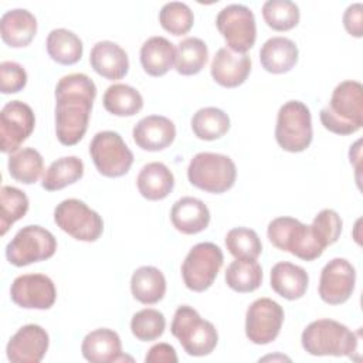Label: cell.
I'll return each instance as SVG.
<instances>
[{
	"mask_svg": "<svg viewBox=\"0 0 363 363\" xmlns=\"http://www.w3.org/2000/svg\"><path fill=\"white\" fill-rule=\"evenodd\" d=\"M96 85L86 75H64L55 86V135L65 146L77 145L88 129Z\"/></svg>",
	"mask_w": 363,
	"mask_h": 363,
	"instance_id": "obj_1",
	"label": "cell"
},
{
	"mask_svg": "<svg viewBox=\"0 0 363 363\" xmlns=\"http://www.w3.org/2000/svg\"><path fill=\"white\" fill-rule=\"evenodd\" d=\"M325 129L336 135H352L363 126V86L357 81H342L319 112Z\"/></svg>",
	"mask_w": 363,
	"mask_h": 363,
	"instance_id": "obj_2",
	"label": "cell"
},
{
	"mask_svg": "<svg viewBox=\"0 0 363 363\" xmlns=\"http://www.w3.org/2000/svg\"><path fill=\"white\" fill-rule=\"evenodd\" d=\"M301 343L312 356H347L353 359L359 347V333L333 319L311 322L301 335Z\"/></svg>",
	"mask_w": 363,
	"mask_h": 363,
	"instance_id": "obj_3",
	"label": "cell"
},
{
	"mask_svg": "<svg viewBox=\"0 0 363 363\" xmlns=\"http://www.w3.org/2000/svg\"><path fill=\"white\" fill-rule=\"evenodd\" d=\"M170 330L180 342L184 352L196 357L210 354L218 342L216 326L210 320L203 319L200 313L189 305H182L176 309Z\"/></svg>",
	"mask_w": 363,
	"mask_h": 363,
	"instance_id": "obj_4",
	"label": "cell"
},
{
	"mask_svg": "<svg viewBox=\"0 0 363 363\" xmlns=\"http://www.w3.org/2000/svg\"><path fill=\"white\" fill-rule=\"evenodd\" d=\"M268 240L281 251L303 259L313 261L319 258L325 248L316 238L312 225L303 224L294 217H277L268 224Z\"/></svg>",
	"mask_w": 363,
	"mask_h": 363,
	"instance_id": "obj_5",
	"label": "cell"
},
{
	"mask_svg": "<svg viewBox=\"0 0 363 363\" xmlns=\"http://www.w3.org/2000/svg\"><path fill=\"white\" fill-rule=\"evenodd\" d=\"M187 179L194 187L203 191L220 194L234 186L237 167L227 155L200 152L189 163Z\"/></svg>",
	"mask_w": 363,
	"mask_h": 363,
	"instance_id": "obj_6",
	"label": "cell"
},
{
	"mask_svg": "<svg viewBox=\"0 0 363 363\" xmlns=\"http://www.w3.org/2000/svg\"><path fill=\"white\" fill-rule=\"evenodd\" d=\"M313 138L312 115L301 101L285 102L277 115L275 139L279 147L291 153H299L309 147Z\"/></svg>",
	"mask_w": 363,
	"mask_h": 363,
	"instance_id": "obj_7",
	"label": "cell"
},
{
	"mask_svg": "<svg viewBox=\"0 0 363 363\" xmlns=\"http://www.w3.org/2000/svg\"><path fill=\"white\" fill-rule=\"evenodd\" d=\"M57 251V240L51 231L30 224L17 231L6 245V258L16 267H26L51 258Z\"/></svg>",
	"mask_w": 363,
	"mask_h": 363,
	"instance_id": "obj_8",
	"label": "cell"
},
{
	"mask_svg": "<svg viewBox=\"0 0 363 363\" xmlns=\"http://www.w3.org/2000/svg\"><path fill=\"white\" fill-rule=\"evenodd\" d=\"M223 262V251L214 242H199L193 245L182 264L184 285L193 292L208 289L216 281Z\"/></svg>",
	"mask_w": 363,
	"mask_h": 363,
	"instance_id": "obj_9",
	"label": "cell"
},
{
	"mask_svg": "<svg viewBox=\"0 0 363 363\" xmlns=\"http://www.w3.org/2000/svg\"><path fill=\"white\" fill-rule=\"evenodd\" d=\"M89 155L96 170L105 177H121L129 172L133 163L132 150L113 130L95 133L89 143Z\"/></svg>",
	"mask_w": 363,
	"mask_h": 363,
	"instance_id": "obj_10",
	"label": "cell"
},
{
	"mask_svg": "<svg viewBox=\"0 0 363 363\" xmlns=\"http://www.w3.org/2000/svg\"><path fill=\"white\" fill-rule=\"evenodd\" d=\"M55 224L78 241L94 242L104 231L102 217L78 199L62 200L54 208Z\"/></svg>",
	"mask_w": 363,
	"mask_h": 363,
	"instance_id": "obj_11",
	"label": "cell"
},
{
	"mask_svg": "<svg viewBox=\"0 0 363 363\" xmlns=\"http://www.w3.org/2000/svg\"><path fill=\"white\" fill-rule=\"evenodd\" d=\"M216 26L233 51L247 52L254 47L257 24L254 13L247 6L228 4L223 7L216 17Z\"/></svg>",
	"mask_w": 363,
	"mask_h": 363,
	"instance_id": "obj_12",
	"label": "cell"
},
{
	"mask_svg": "<svg viewBox=\"0 0 363 363\" xmlns=\"http://www.w3.org/2000/svg\"><path fill=\"white\" fill-rule=\"evenodd\" d=\"M282 306L269 299H255L245 312V335L255 345H268L274 342L284 323Z\"/></svg>",
	"mask_w": 363,
	"mask_h": 363,
	"instance_id": "obj_13",
	"label": "cell"
},
{
	"mask_svg": "<svg viewBox=\"0 0 363 363\" xmlns=\"http://www.w3.org/2000/svg\"><path fill=\"white\" fill-rule=\"evenodd\" d=\"M35 116L30 105L21 101L7 102L0 112V149L14 153L33 133Z\"/></svg>",
	"mask_w": 363,
	"mask_h": 363,
	"instance_id": "obj_14",
	"label": "cell"
},
{
	"mask_svg": "<svg viewBox=\"0 0 363 363\" xmlns=\"http://www.w3.org/2000/svg\"><path fill=\"white\" fill-rule=\"evenodd\" d=\"M354 284V267L346 258H333L320 271L319 296L329 305L345 303L352 296Z\"/></svg>",
	"mask_w": 363,
	"mask_h": 363,
	"instance_id": "obj_15",
	"label": "cell"
},
{
	"mask_svg": "<svg viewBox=\"0 0 363 363\" xmlns=\"http://www.w3.org/2000/svg\"><path fill=\"white\" fill-rule=\"evenodd\" d=\"M11 301L26 309H50L57 299L52 279L44 274H24L10 286Z\"/></svg>",
	"mask_w": 363,
	"mask_h": 363,
	"instance_id": "obj_16",
	"label": "cell"
},
{
	"mask_svg": "<svg viewBox=\"0 0 363 363\" xmlns=\"http://www.w3.org/2000/svg\"><path fill=\"white\" fill-rule=\"evenodd\" d=\"M50 336L35 323L21 326L9 340L6 356L11 363H38L48 350Z\"/></svg>",
	"mask_w": 363,
	"mask_h": 363,
	"instance_id": "obj_17",
	"label": "cell"
},
{
	"mask_svg": "<svg viewBox=\"0 0 363 363\" xmlns=\"http://www.w3.org/2000/svg\"><path fill=\"white\" fill-rule=\"evenodd\" d=\"M210 72L213 79L224 88H235L245 82L251 72V58L247 52H237L228 47L217 50Z\"/></svg>",
	"mask_w": 363,
	"mask_h": 363,
	"instance_id": "obj_18",
	"label": "cell"
},
{
	"mask_svg": "<svg viewBox=\"0 0 363 363\" xmlns=\"http://www.w3.org/2000/svg\"><path fill=\"white\" fill-rule=\"evenodd\" d=\"M135 143L147 152H159L169 147L176 138L173 121L162 115L142 118L132 130Z\"/></svg>",
	"mask_w": 363,
	"mask_h": 363,
	"instance_id": "obj_19",
	"label": "cell"
},
{
	"mask_svg": "<svg viewBox=\"0 0 363 363\" xmlns=\"http://www.w3.org/2000/svg\"><path fill=\"white\" fill-rule=\"evenodd\" d=\"M91 67L101 77L115 81L123 78L129 71V58L126 51L116 43L98 41L89 54Z\"/></svg>",
	"mask_w": 363,
	"mask_h": 363,
	"instance_id": "obj_20",
	"label": "cell"
},
{
	"mask_svg": "<svg viewBox=\"0 0 363 363\" xmlns=\"http://www.w3.org/2000/svg\"><path fill=\"white\" fill-rule=\"evenodd\" d=\"M82 356L91 363H112L125 360L119 335L108 328L89 332L81 345Z\"/></svg>",
	"mask_w": 363,
	"mask_h": 363,
	"instance_id": "obj_21",
	"label": "cell"
},
{
	"mask_svg": "<svg viewBox=\"0 0 363 363\" xmlns=\"http://www.w3.org/2000/svg\"><path fill=\"white\" fill-rule=\"evenodd\" d=\"M170 220L177 231L191 235L201 233L208 227L210 210L200 199L184 196L173 204Z\"/></svg>",
	"mask_w": 363,
	"mask_h": 363,
	"instance_id": "obj_22",
	"label": "cell"
},
{
	"mask_svg": "<svg viewBox=\"0 0 363 363\" xmlns=\"http://www.w3.org/2000/svg\"><path fill=\"white\" fill-rule=\"evenodd\" d=\"M37 33V18L26 9H11L1 16V40L13 48L27 47Z\"/></svg>",
	"mask_w": 363,
	"mask_h": 363,
	"instance_id": "obj_23",
	"label": "cell"
},
{
	"mask_svg": "<svg viewBox=\"0 0 363 363\" xmlns=\"http://www.w3.org/2000/svg\"><path fill=\"white\" fill-rule=\"evenodd\" d=\"M298 47L286 37H271L259 50V61L265 71L271 74H285L298 62Z\"/></svg>",
	"mask_w": 363,
	"mask_h": 363,
	"instance_id": "obj_24",
	"label": "cell"
},
{
	"mask_svg": "<svg viewBox=\"0 0 363 363\" xmlns=\"http://www.w3.org/2000/svg\"><path fill=\"white\" fill-rule=\"evenodd\" d=\"M308 284L309 275L299 265L281 261L271 268V288L288 301L302 298L306 294Z\"/></svg>",
	"mask_w": 363,
	"mask_h": 363,
	"instance_id": "obj_25",
	"label": "cell"
},
{
	"mask_svg": "<svg viewBox=\"0 0 363 363\" xmlns=\"http://www.w3.org/2000/svg\"><path fill=\"white\" fill-rule=\"evenodd\" d=\"M136 184L139 193L150 201L166 199L174 187V176L172 170L162 162H150L145 164L138 177Z\"/></svg>",
	"mask_w": 363,
	"mask_h": 363,
	"instance_id": "obj_26",
	"label": "cell"
},
{
	"mask_svg": "<svg viewBox=\"0 0 363 363\" xmlns=\"http://www.w3.org/2000/svg\"><path fill=\"white\" fill-rule=\"evenodd\" d=\"M176 48L173 43L162 35L147 38L140 47V64L146 74L152 77L164 75L174 64Z\"/></svg>",
	"mask_w": 363,
	"mask_h": 363,
	"instance_id": "obj_27",
	"label": "cell"
},
{
	"mask_svg": "<svg viewBox=\"0 0 363 363\" xmlns=\"http://www.w3.org/2000/svg\"><path fill=\"white\" fill-rule=\"evenodd\" d=\"M130 291L136 301L153 305L163 299L166 294V278L163 272L152 265L139 267L130 278Z\"/></svg>",
	"mask_w": 363,
	"mask_h": 363,
	"instance_id": "obj_28",
	"label": "cell"
},
{
	"mask_svg": "<svg viewBox=\"0 0 363 363\" xmlns=\"http://www.w3.org/2000/svg\"><path fill=\"white\" fill-rule=\"evenodd\" d=\"M45 47L51 60L61 65L77 64L84 52L81 38L67 28L51 30L47 35Z\"/></svg>",
	"mask_w": 363,
	"mask_h": 363,
	"instance_id": "obj_29",
	"label": "cell"
},
{
	"mask_svg": "<svg viewBox=\"0 0 363 363\" xmlns=\"http://www.w3.org/2000/svg\"><path fill=\"white\" fill-rule=\"evenodd\" d=\"M102 104L115 116H133L143 108V96L128 84H113L106 88Z\"/></svg>",
	"mask_w": 363,
	"mask_h": 363,
	"instance_id": "obj_30",
	"label": "cell"
},
{
	"mask_svg": "<svg viewBox=\"0 0 363 363\" xmlns=\"http://www.w3.org/2000/svg\"><path fill=\"white\" fill-rule=\"evenodd\" d=\"M84 176V163L77 156H64L54 160L43 177L41 186L47 191L61 190Z\"/></svg>",
	"mask_w": 363,
	"mask_h": 363,
	"instance_id": "obj_31",
	"label": "cell"
},
{
	"mask_svg": "<svg viewBox=\"0 0 363 363\" xmlns=\"http://www.w3.org/2000/svg\"><path fill=\"white\" fill-rule=\"evenodd\" d=\"M208 60V48L201 38L187 37L176 47L174 68L180 75L199 74Z\"/></svg>",
	"mask_w": 363,
	"mask_h": 363,
	"instance_id": "obj_32",
	"label": "cell"
},
{
	"mask_svg": "<svg viewBox=\"0 0 363 363\" xmlns=\"http://www.w3.org/2000/svg\"><path fill=\"white\" fill-rule=\"evenodd\" d=\"M191 129L201 140H216L228 132L230 118L220 108L206 106L193 115Z\"/></svg>",
	"mask_w": 363,
	"mask_h": 363,
	"instance_id": "obj_33",
	"label": "cell"
},
{
	"mask_svg": "<svg viewBox=\"0 0 363 363\" xmlns=\"http://www.w3.org/2000/svg\"><path fill=\"white\" fill-rule=\"evenodd\" d=\"M7 166L9 173L14 180L24 184H33L40 179L44 170V159L34 147H23L10 155Z\"/></svg>",
	"mask_w": 363,
	"mask_h": 363,
	"instance_id": "obj_34",
	"label": "cell"
},
{
	"mask_svg": "<svg viewBox=\"0 0 363 363\" xmlns=\"http://www.w3.org/2000/svg\"><path fill=\"white\" fill-rule=\"evenodd\" d=\"M225 284L240 294L252 292L262 284V268L255 259L235 258L225 269Z\"/></svg>",
	"mask_w": 363,
	"mask_h": 363,
	"instance_id": "obj_35",
	"label": "cell"
},
{
	"mask_svg": "<svg viewBox=\"0 0 363 363\" xmlns=\"http://www.w3.org/2000/svg\"><path fill=\"white\" fill-rule=\"evenodd\" d=\"M262 17L275 31H288L299 23V7L291 0H268L262 6Z\"/></svg>",
	"mask_w": 363,
	"mask_h": 363,
	"instance_id": "obj_36",
	"label": "cell"
},
{
	"mask_svg": "<svg viewBox=\"0 0 363 363\" xmlns=\"http://www.w3.org/2000/svg\"><path fill=\"white\" fill-rule=\"evenodd\" d=\"M0 203H1V217L0 227L1 235H4L9 228L23 218L28 211V197L27 194L13 186H3L0 190Z\"/></svg>",
	"mask_w": 363,
	"mask_h": 363,
	"instance_id": "obj_37",
	"label": "cell"
},
{
	"mask_svg": "<svg viewBox=\"0 0 363 363\" xmlns=\"http://www.w3.org/2000/svg\"><path fill=\"white\" fill-rule=\"evenodd\" d=\"M225 247L237 259H257L262 252L258 234L247 227H235L225 235Z\"/></svg>",
	"mask_w": 363,
	"mask_h": 363,
	"instance_id": "obj_38",
	"label": "cell"
},
{
	"mask_svg": "<svg viewBox=\"0 0 363 363\" xmlns=\"http://www.w3.org/2000/svg\"><path fill=\"white\" fill-rule=\"evenodd\" d=\"M166 328L164 315L153 308H145L136 312L130 319L132 335L140 342L159 339Z\"/></svg>",
	"mask_w": 363,
	"mask_h": 363,
	"instance_id": "obj_39",
	"label": "cell"
},
{
	"mask_svg": "<svg viewBox=\"0 0 363 363\" xmlns=\"http://www.w3.org/2000/svg\"><path fill=\"white\" fill-rule=\"evenodd\" d=\"M159 23L167 33L173 35H183L193 27L194 14L186 3L170 1L160 9Z\"/></svg>",
	"mask_w": 363,
	"mask_h": 363,
	"instance_id": "obj_40",
	"label": "cell"
},
{
	"mask_svg": "<svg viewBox=\"0 0 363 363\" xmlns=\"http://www.w3.org/2000/svg\"><path fill=\"white\" fill-rule=\"evenodd\" d=\"M311 225L316 238L323 245V248L335 244L339 240L342 233V218L332 208L320 210L315 216Z\"/></svg>",
	"mask_w": 363,
	"mask_h": 363,
	"instance_id": "obj_41",
	"label": "cell"
},
{
	"mask_svg": "<svg viewBox=\"0 0 363 363\" xmlns=\"http://www.w3.org/2000/svg\"><path fill=\"white\" fill-rule=\"evenodd\" d=\"M27 85V72L18 62L3 61L0 64V89L3 94L20 92Z\"/></svg>",
	"mask_w": 363,
	"mask_h": 363,
	"instance_id": "obj_42",
	"label": "cell"
},
{
	"mask_svg": "<svg viewBox=\"0 0 363 363\" xmlns=\"http://www.w3.org/2000/svg\"><path fill=\"white\" fill-rule=\"evenodd\" d=\"M363 6L362 3H353L347 6V9L343 13V26L346 31L356 37L360 38L363 35Z\"/></svg>",
	"mask_w": 363,
	"mask_h": 363,
	"instance_id": "obj_43",
	"label": "cell"
},
{
	"mask_svg": "<svg viewBox=\"0 0 363 363\" xmlns=\"http://www.w3.org/2000/svg\"><path fill=\"white\" fill-rule=\"evenodd\" d=\"M177 354L172 345L169 343H156L153 345L145 357L146 363H177Z\"/></svg>",
	"mask_w": 363,
	"mask_h": 363,
	"instance_id": "obj_44",
	"label": "cell"
},
{
	"mask_svg": "<svg viewBox=\"0 0 363 363\" xmlns=\"http://www.w3.org/2000/svg\"><path fill=\"white\" fill-rule=\"evenodd\" d=\"M349 157L350 163H356V172H359V162H360V140H357L353 146H350L349 150Z\"/></svg>",
	"mask_w": 363,
	"mask_h": 363,
	"instance_id": "obj_45",
	"label": "cell"
}]
</instances>
